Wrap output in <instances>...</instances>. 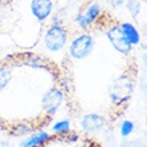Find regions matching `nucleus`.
I'll return each instance as SVG.
<instances>
[{
  "label": "nucleus",
  "mask_w": 147,
  "mask_h": 147,
  "mask_svg": "<svg viewBox=\"0 0 147 147\" xmlns=\"http://www.w3.org/2000/svg\"><path fill=\"white\" fill-rule=\"evenodd\" d=\"M63 109L66 83L60 64L35 51L0 59V131L27 136L48 127Z\"/></svg>",
  "instance_id": "2"
},
{
  "label": "nucleus",
  "mask_w": 147,
  "mask_h": 147,
  "mask_svg": "<svg viewBox=\"0 0 147 147\" xmlns=\"http://www.w3.org/2000/svg\"><path fill=\"white\" fill-rule=\"evenodd\" d=\"M32 147H105L96 136L82 130H63L48 135Z\"/></svg>",
  "instance_id": "3"
},
{
  "label": "nucleus",
  "mask_w": 147,
  "mask_h": 147,
  "mask_svg": "<svg viewBox=\"0 0 147 147\" xmlns=\"http://www.w3.org/2000/svg\"><path fill=\"white\" fill-rule=\"evenodd\" d=\"M128 26L100 11L63 55L67 112L84 127L114 124L132 102L139 66Z\"/></svg>",
  "instance_id": "1"
}]
</instances>
